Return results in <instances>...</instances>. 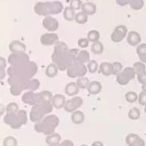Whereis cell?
<instances>
[{
    "label": "cell",
    "instance_id": "6da1fadb",
    "mask_svg": "<svg viewBox=\"0 0 146 146\" xmlns=\"http://www.w3.org/2000/svg\"><path fill=\"white\" fill-rule=\"evenodd\" d=\"M8 84L11 86V93L13 96H19L23 90L35 91L40 88V81L36 78H22L10 77Z\"/></svg>",
    "mask_w": 146,
    "mask_h": 146
},
{
    "label": "cell",
    "instance_id": "7a4b0ae2",
    "mask_svg": "<svg viewBox=\"0 0 146 146\" xmlns=\"http://www.w3.org/2000/svg\"><path fill=\"white\" fill-rule=\"evenodd\" d=\"M52 60L59 70H67L73 62L70 56V49L64 42L59 41L55 45L54 51L52 55Z\"/></svg>",
    "mask_w": 146,
    "mask_h": 146
},
{
    "label": "cell",
    "instance_id": "3957f363",
    "mask_svg": "<svg viewBox=\"0 0 146 146\" xmlns=\"http://www.w3.org/2000/svg\"><path fill=\"white\" fill-rule=\"evenodd\" d=\"M38 66L33 61H29L17 65H11L7 70V74L10 77L22 78H33L37 73Z\"/></svg>",
    "mask_w": 146,
    "mask_h": 146
},
{
    "label": "cell",
    "instance_id": "277c9868",
    "mask_svg": "<svg viewBox=\"0 0 146 146\" xmlns=\"http://www.w3.org/2000/svg\"><path fill=\"white\" fill-rule=\"evenodd\" d=\"M63 4L59 1L38 2L35 5L34 11L39 16L48 17L61 13L63 11Z\"/></svg>",
    "mask_w": 146,
    "mask_h": 146
},
{
    "label": "cell",
    "instance_id": "5b68a950",
    "mask_svg": "<svg viewBox=\"0 0 146 146\" xmlns=\"http://www.w3.org/2000/svg\"><path fill=\"white\" fill-rule=\"evenodd\" d=\"M58 124V117L55 114H49L44 117L41 120L35 123V130L39 133H43L47 136L55 131V129L57 128Z\"/></svg>",
    "mask_w": 146,
    "mask_h": 146
},
{
    "label": "cell",
    "instance_id": "8992f818",
    "mask_svg": "<svg viewBox=\"0 0 146 146\" xmlns=\"http://www.w3.org/2000/svg\"><path fill=\"white\" fill-rule=\"evenodd\" d=\"M52 94L50 91H42L40 93H35V91H28L24 93L22 96L23 102L35 106L43 102H52Z\"/></svg>",
    "mask_w": 146,
    "mask_h": 146
},
{
    "label": "cell",
    "instance_id": "52a82bcc",
    "mask_svg": "<svg viewBox=\"0 0 146 146\" xmlns=\"http://www.w3.org/2000/svg\"><path fill=\"white\" fill-rule=\"evenodd\" d=\"M53 106L52 102H43L35 106H33L30 111V120L33 122H38L41 120L46 114L52 113Z\"/></svg>",
    "mask_w": 146,
    "mask_h": 146
},
{
    "label": "cell",
    "instance_id": "ba28073f",
    "mask_svg": "<svg viewBox=\"0 0 146 146\" xmlns=\"http://www.w3.org/2000/svg\"><path fill=\"white\" fill-rule=\"evenodd\" d=\"M5 122L10 125L13 129H19L23 125H26L28 122L27 112L24 110H19L16 114H7L4 119Z\"/></svg>",
    "mask_w": 146,
    "mask_h": 146
},
{
    "label": "cell",
    "instance_id": "9c48e42d",
    "mask_svg": "<svg viewBox=\"0 0 146 146\" xmlns=\"http://www.w3.org/2000/svg\"><path fill=\"white\" fill-rule=\"evenodd\" d=\"M66 70H67V76L69 78H78L84 77L86 75L88 68L84 63L78 61V59H75L70 64V65L68 67Z\"/></svg>",
    "mask_w": 146,
    "mask_h": 146
},
{
    "label": "cell",
    "instance_id": "30bf717a",
    "mask_svg": "<svg viewBox=\"0 0 146 146\" xmlns=\"http://www.w3.org/2000/svg\"><path fill=\"white\" fill-rule=\"evenodd\" d=\"M136 76V71L133 67H125L122 70V71L117 75L116 82L119 85H126L130 83L131 80L134 79Z\"/></svg>",
    "mask_w": 146,
    "mask_h": 146
},
{
    "label": "cell",
    "instance_id": "8fae6325",
    "mask_svg": "<svg viewBox=\"0 0 146 146\" xmlns=\"http://www.w3.org/2000/svg\"><path fill=\"white\" fill-rule=\"evenodd\" d=\"M83 104H84V100L82 97L73 96L71 99L66 101V102L64 106V109L65 112L71 113L73 112L77 111L79 108H81Z\"/></svg>",
    "mask_w": 146,
    "mask_h": 146
},
{
    "label": "cell",
    "instance_id": "7c38bea8",
    "mask_svg": "<svg viewBox=\"0 0 146 146\" xmlns=\"http://www.w3.org/2000/svg\"><path fill=\"white\" fill-rule=\"evenodd\" d=\"M30 61L29 55L25 52H14L8 58V63L11 65H17Z\"/></svg>",
    "mask_w": 146,
    "mask_h": 146
},
{
    "label": "cell",
    "instance_id": "4fadbf2b",
    "mask_svg": "<svg viewBox=\"0 0 146 146\" xmlns=\"http://www.w3.org/2000/svg\"><path fill=\"white\" fill-rule=\"evenodd\" d=\"M126 35H127V28L124 25H119L117 26L113 31L111 35V40L112 41L118 43L122 41L126 36Z\"/></svg>",
    "mask_w": 146,
    "mask_h": 146
},
{
    "label": "cell",
    "instance_id": "5bb4252c",
    "mask_svg": "<svg viewBox=\"0 0 146 146\" xmlns=\"http://www.w3.org/2000/svg\"><path fill=\"white\" fill-rule=\"evenodd\" d=\"M133 68L136 71V75L137 77V80L141 84L146 83V68L145 64L140 62H136L133 64Z\"/></svg>",
    "mask_w": 146,
    "mask_h": 146
},
{
    "label": "cell",
    "instance_id": "9a60e30c",
    "mask_svg": "<svg viewBox=\"0 0 146 146\" xmlns=\"http://www.w3.org/2000/svg\"><path fill=\"white\" fill-rule=\"evenodd\" d=\"M40 40L43 46H52L59 42V38L57 34L51 32V33H46L40 36Z\"/></svg>",
    "mask_w": 146,
    "mask_h": 146
},
{
    "label": "cell",
    "instance_id": "2e32d148",
    "mask_svg": "<svg viewBox=\"0 0 146 146\" xmlns=\"http://www.w3.org/2000/svg\"><path fill=\"white\" fill-rule=\"evenodd\" d=\"M125 143L128 146H145V141L135 133L128 134L125 137Z\"/></svg>",
    "mask_w": 146,
    "mask_h": 146
},
{
    "label": "cell",
    "instance_id": "e0dca14e",
    "mask_svg": "<svg viewBox=\"0 0 146 146\" xmlns=\"http://www.w3.org/2000/svg\"><path fill=\"white\" fill-rule=\"evenodd\" d=\"M42 25L49 32H55L58 29V26H59L58 22L55 18H53L50 16L45 17V18L42 22Z\"/></svg>",
    "mask_w": 146,
    "mask_h": 146
},
{
    "label": "cell",
    "instance_id": "ac0fdd59",
    "mask_svg": "<svg viewBox=\"0 0 146 146\" xmlns=\"http://www.w3.org/2000/svg\"><path fill=\"white\" fill-rule=\"evenodd\" d=\"M9 50L11 53L14 52H25L26 46L19 40H13L9 44Z\"/></svg>",
    "mask_w": 146,
    "mask_h": 146
},
{
    "label": "cell",
    "instance_id": "d6986e66",
    "mask_svg": "<svg viewBox=\"0 0 146 146\" xmlns=\"http://www.w3.org/2000/svg\"><path fill=\"white\" fill-rule=\"evenodd\" d=\"M65 102H66L65 97L60 94H56L55 96H53L52 100V104L53 108H55L56 109L64 108Z\"/></svg>",
    "mask_w": 146,
    "mask_h": 146
},
{
    "label": "cell",
    "instance_id": "ffe728a7",
    "mask_svg": "<svg viewBox=\"0 0 146 146\" xmlns=\"http://www.w3.org/2000/svg\"><path fill=\"white\" fill-rule=\"evenodd\" d=\"M64 92L69 96H76L79 93V87L78 86L77 83L71 82L66 84L64 88Z\"/></svg>",
    "mask_w": 146,
    "mask_h": 146
},
{
    "label": "cell",
    "instance_id": "44dd1931",
    "mask_svg": "<svg viewBox=\"0 0 146 146\" xmlns=\"http://www.w3.org/2000/svg\"><path fill=\"white\" fill-rule=\"evenodd\" d=\"M127 42L129 45H131V46H137L140 41H141V36L140 35L136 32V31H131L128 33L127 35Z\"/></svg>",
    "mask_w": 146,
    "mask_h": 146
},
{
    "label": "cell",
    "instance_id": "7402d4cb",
    "mask_svg": "<svg viewBox=\"0 0 146 146\" xmlns=\"http://www.w3.org/2000/svg\"><path fill=\"white\" fill-rule=\"evenodd\" d=\"M87 90H88V92L90 95L95 96V95H98V94L101 93V91L102 90V84H101L100 82H98V81H93V82L90 83Z\"/></svg>",
    "mask_w": 146,
    "mask_h": 146
},
{
    "label": "cell",
    "instance_id": "603a6c76",
    "mask_svg": "<svg viewBox=\"0 0 146 146\" xmlns=\"http://www.w3.org/2000/svg\"><path fill=\"white\" fill-rule=\"evenodd\" d=\"M46 143H47L48 146H55L61 143V136L56 132L47 135L46 137Z\"/></svg>",
    "mask_w": 146,
    "mask_h": 146
},
{
    "label": "cell",
    "instance_id": "cb8c5ba5",
    "mask_svg": "<svg viewBox=\"0 0 146 146\" xmlns=\"http://www.w3.org/2000/svg\"><path fill=\"white\" fill-rule=\"evenodd\" d=\"M70 119H71V121L74 123V124L80 125V124H83L84 122L85 116H84V113L82 111L77 110L75 112L71 113Z\"/></svg>",
    "mask_w": 146,
    "mask_h": 146
},
{
    "label": "cell",
    "instance_id": "d4e9b609",
    "mask_svg": "<svg viewBox=\"0 0 146 146\" xmlns=\"http://www.w3.org/2000/svg\"><path fill=\"white\" fill-rule=\"evenodd\" d=\"M100 72L104 76H110L113 74V64L108 62H103L100 65Z\"/></svg>",
    "mask_w": 146,
    "mask_h": 146
},
{
    "label": "cell",
    "instance_id": "484cf974",
    "mask_svg": "<svg viewBox=\"0 0 146 146\" xmlns=\"http://www.w3.org/2000/svg\"><path fill=\"white\" fill-rule=\"evenodd\" d=\"M81 9H82V11L85 12L88 16L89 15L92 16L96 12V6L93 3H90V2H87V3L83 4Z\"/></svg>",
    "mask_w": 146,
    "mask_h": 146
},
{
    "label": "cell",
    "instance_id": "4316f807",
    "mask_svg": "<svg viewBox=\"0 0 146 146\" xmlns=\"http://www.w3.org/2000/svg\"><path fill=\"white\" fill-rule=\"evenodd\" d=\"M137 53L140 61L143 64H146V44L143 43L137 46Z\"/></svg>",
    "mask_w": 146,
    "mask_h": 146
},
{
    "label": "cell",
    "instance_id": "83f0119b",
    "mask_svg": "<svg viewBox=\"0 0 146 146\" xmlns=\"http://www.w3.org/2000/svg\"><path fill=\"white\" fill-rule=\"evenodd\" d=\"M64 15V18L68 21V22H71L73 20H75V10H73L71 7H65L63 12Z\"/></svg>",
    "mask_w": 146,
    "mask_h": 146
},
{
    "label": "cell",
    "instance_id": "f1b7e54d",
    "mask_svg": "<svg viewBox=\"0 0 146 146\" xmlns=\"http://www.w3.org/2000/svg\"><path fill=\"white\" fill-rule=\"evenodd\" d=\"M58 71V68L57 67V65L55 64H50L49 65H47L46 69V75L48 78H54L57 76Z\"/></svg>",
    "mask_w": 146,
    "mask_h": 146
},
{
    "label": "cell",
    "instance_id": "f546056e",
    "mask_svg": "<svg viewBox=\"0 0 146 146\" xmlns=\"http://www.w3.org/2000/svg\"><path fill=\"white\" fill-rule=\"evenodd\" d=\"M127 1H128V5L131 6V8L133 10H136V11L141 10L144 5L143 0H127Z\"/></svg>",
    "mask_w": 146,
    "mask_h": 146
},
{
    "label": "cell",
    "instance_id": "4dcf8cb0",
    "mask_svg": "<svg viewBox=\"0 0 146 146\" xmlns=\"http://www.w3.org/2000/svg\"><path fill=\"white\" fill-rule=\"evenodd\" d=\"M104 50V46L102 45V42H100L99 40L93 42L92 46H91V51L95 53V54H102Z\"/></svg>",
    "mask_w": 146,
    "mask_h": 146
},
{
    "label": "cell",
    "instance_id": "1f68e13d",
    "mask_svg": "<svg viewBox=\"0 0 146 146\" xmlns=\"http://www.w3.org/2000/svg\"><path fill=\"white\" fill-rule=\"evenodd\" d=\"M19 111L18 104L17 102H10L6 106V113L7 114H16Z\"/></svg>",
    "mask_w": 146,
    "mask_h": 146
},
{
    "label": "cell",
    "instance_id": "d6a6232c",
    "mask_svg": "<svg viewBox=\"0 0 146 146\" xmlns=\"http://www.w3.org/2000/svg\"><path fill=\"white\" fill-rule=\"evenodd\" d=\"M75 21L79 24H84L88 21V15L84 11H80V12L76 14Z\"/></svg>",
    "mask_w": 146,
    "mask_h": 146
},
{
    "label": "cell",
    "instance_id": "836d02e7",
    "mask_svg": "<svg viewBox=\"0 0 146 146\" xmlns=\"http://www.w3.org/2000/svg\"><path fill=\"white\" fill-rule=\"evenodd\" d=\"M77 59L84 64L88 63L90 59V52L86 50H82L79 52L78 56L77 58Z\"/></svg>",
    "mask_w": 146,
    "mask_h": 146
},
{
    "label": "cell",
    "instance_id": "e575fe53",
    "mask_svg": "<svg viewBox=\"0 0 146 146\" xmlns=\"http://www.w3.org/2000/svg\"><path fill=\"white\" fill-rule=\"evenodd\" d=\"M140 110L137 108H131L128 112V118L131 120H137L140 117Z\"/></svg>",
    "mask_w": 146,
    "mask_h": 146
},
{
    "label": "cell",
    "instance_id": "d590c367",
    "mask_svg": "<svg viewBox=\"0 0 146 146\" xmlns=\"http://www.w3.org/2000/svg\"><path fill=\"white\" fill-rule=\"evenodd\" d=\"M17 140L13 136H8L3 140V146H17Z\"/></svg>",
    "mask_w": 146,
    "mask_h": 146
},
{
    "label": "cell",
    "instance_id": "8d00e7d4",
    "mask_svg": "<svg viewBox=\"0 0 146 146\" xmlns=\"http://www.w3.org/2000/svg\"><path fill=\"white\" fill-rule=\"evenodd\" d=\"M76 83H77L78 86L79 87V89L85 90L88 88V86L90 84V80H89V78H87L85 77H82V78H78L77 79Z\"/></svg>",
    "mask_w": 146,
    "mask_h": 146
},
{
    "label": "cell",
    "instance_id": "74e56055",
    "mask_svg": "<svg viewBox=\"0 0 146 146\" xmlns=\"http://www.w3.org/2000/svg\"><path fill=\"white\" fill-rule=\"evenodd\" d=\"M125 98L127 102L134 103L138 100V95L134 91H129L125 95Z\"/></svg>",
    "mask_w": 146,
    "mask_h": 146
},
{
    "label": "cell",
    "instance_id": "f35d334b",
    "mask_svg": "<svg viewBox=\"0 0 146 146\" xmlns=\"http://www.w3.org/2000/svg\"><path fill=\"white\" fill-rule=\"evenodd\" d=\"M88 39L91 42L97 41L100 39V33L97 30H91L88 33Z\"/></svg>",
    "mask_w": 146,
    "mask_h": 146
},
{
    "label": "cell",
    "instance_id": "ab89813d",
    "mask_svg": "<svg viewBox=\"0 0 146 146\" xmlns=\"http://www.w3.org/2000/svg\"><path fill=\"white\" fill-rule=\"evenodd\" d=\"M87 68H88V70L90 72V73H95L97 71V69H98V64L96 60H90L88 62V64H87Z\"/></svg>",
    "mask_w": 146,
    "mask_h": 146
},
{
    "label": "cell",
    "instance_id": "60d3db41",
    "mask_svg": "<svg viewBox=\"0 0 146 146\" xmlns=\"http://www.w3.org/2000/svg\"><path fill=\"white\" fill-rule=\"evenodd\" d=\"M122 70H123V66H122L121 63H119V62L113 63V75H115V76L119 75L122 71Z\"/></svg>",
    "mask_w": 146,
    "mask_h": 146
},
{
    "label": "cell",
    "instance_id": "b9f144b4",
    "mask_svg": "<svg viewBox=\"0 0 146 146\" xmlns=\"http://www.w3.org/2000/svg\"><path fill=\"white\" fill-rule=\"evenodd\" d=\"M83 3L81 0H70V7H71L73 10L78 11L80 10L82 8Z\"/></svg>",
    "mask_w": 146,
    "mask_h": 146
},
{
    "label": "cell",
    "instance_id": "7bdbcfd3",
    "mask_svg": "<svg viewBox=\"0 0 146 146\" xmlns=\"http://www.w3.org/2000/svg\"><path fill=\"white\" fill-rule=\"evenodd\" d=\"M138 103L141 106H145L146 104V92L141 91V93L138 95Z\"/></svg>",
    "mask_w": 146,
    "mask_h": 146
},
{
    "label": "cell",
    "instance_id": "ee69618b",
    "mask_svg": "<svg viewBox=\"0 0 146 146\" xmlns=\"http://www.w3.org/2000/svg\"><path fill=\"white\" fill-rule=\"evenodd\" d=\"M78 46L81 47V48H86L89 44H90V40L89 39H86V38H81L78 40Z\"/></svg>",
    "mask_w": 146,
    "mask_h": 146
},
{
    "label": "cell",
    "instance_id": "f6af8a7d",
    "mask_svg": "<svg viewBox=\"0 0 146 146\" xmlns=\"http://www.w3.org/2000/svg\"><path fill=\"white\" fill-rule=\"evenodd\" d=\"M55 146H74V143H73V142L70 140H64L62 143H59L58 144H57Z\"/></svg>",
    "mask_w": 146,
    "mask_h": 146
},
{
    "label": "cell",
    "instance_id": "bcb514c9",
    "mask_svg": "<svg viewBox=\"0 0 146 146\" xmlns=\"http://www.w3.org/2000/svg\"><path fill=\"white\" fill-rule=\"evenodd\" d=\"M7 64V61L5 58L0 56V69H5Z\"/></svg>",
    "mask_w": 146,
    "mask_h": 146
},
{
    "label": "cell",
    "instance_id": "7dc6e473",
    "mask_svg": "<svg viewBox=\"0 0 146 146\" xmlns=\"http://www.w3.org/2000/svg\"><path fill=\"white\" fill-rule=\"evenodd\" d=\"M5 113H6V107L2 103H0V117L3 116Z\"/></svg>",
    "mask_w": 146,
    "mask_h": 146
},
{
    "label": "cell",
    "instance_id": "c3c4849f",
    "mask_svg": "<svg viewBox=\"0 0 146 146\" xmlns=\"http://www.w3.org/2000/svg\"><path fill=\"white\" fill-rule=\"evenodd\" d=\"M116 3L120 6H125L128 5L127 0H116Z\"/></svg>",
    "mask_w": 146,
    "mask_h": 146
},
{
    "label": "cell",
    "instance_id": "681fc988",
    "mask_svg": "<svg viewBox=\"0 0 146 146\" xmlns=\"http://www.w3.org/2000/svg\"><path fill=\"white\" fill-rule=\"evenodd\" d=\"M6 75V71H5V69H0V80H2L5 78Z\"/></svg>",
    "mask_w": 146,
    "mask_h": 146
},
{
    "label": "cell",
    "instance_id": "f907efd6",
    "mask_svg": "<svg viewBox=\"0 0 146 146\" xmlns=\"http://www.w3.org/2000/svg\"><path fill=\"white\" fill-rule=\"evenodd\" d=\"M91 146H104V144L102 141H95L92 143Z\"/></svg>",
    "mask_w": 146,
    "mask_h": 146
},
{
    "label": "cell",
    "instance_id": "816d5d0a",
    "mask_svg": "<svg viewBox=\"0 0 146 146\" xmlns=\"http://www.w3.org/2000/svg\"><path fill=\"white\" fill-rule=\"evenodd\" d=\"M142 85H143V86H142V90L146 92V83L143 84H142Z\"/></svg>",
    "mask_w": 146,
    "mask_h": 146
},
{
    "label": "cell",
    "instance_id": "f5cc1de1",
    "mask_svg": "<svg viewBox=\"0 0 146 146\" xmlns=\"http://www.w3.org/2000/svg\"><path fill=\"white\" fill-rule=\"evenodd\" d=\"M144 113H145V114H146V104H145V106H144Z\"/></svg>",
    "mask_w": 146,
    "mask_h": 146
},
{
    "label": "cell",
    "instance_id": "db71d44e",
    "mask_svg": "<svg viewBox=\"0 0 146 146\" xmlns=\"http://www.w3.org/2000/svg\"><path fill=\"white\" fill-rule=\"evenodd\" d=\"M80 146H89L88 144H82V145H80Z\"/></svg>",
    "mask_w": 146,
    "mask_h": 146
},
{
    "label": "cell",
    "instance_id": "11a10c76",
    "mask_svg": "<svg viewBox=\"0 0 146 146\" xmlns=\"http://www.w3.org/2000/svg\"><path fill=\"white\" fill-rule=\"evenodd\" d=\"M17 146H23V145H17Z\"/></svg>",
    "mask_w": 146,
    "mask_h": 146
}]
</instances>
